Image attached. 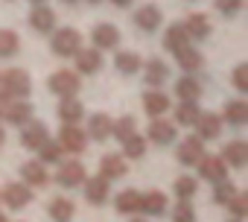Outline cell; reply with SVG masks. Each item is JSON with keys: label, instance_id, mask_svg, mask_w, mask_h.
Here are the masks:
<instances>
[{"label": "cell", "instance_id": "obj_7", "mask_svg": "<svg viewBox=\"0 0 248 222\" xmlns=\"http://www.w3.org/2000/svg\"><path fill=\"white\" fill-rule=\"evenodd\" d=\"M85 167L79 164V161H64L62 167H59V173H56V181L62 184V187H79V184H85Z\"/></svg>", "mask_w": 248, "mask_h": 222}, {"label": "cell", "instance_id": "obj_51", "mask_svg": "<svg viewBox=\"0 0 248 222\" xmlns=\"http://www.w3.org/2000/svg\"><path fill=\"white\" fill-rule=\"evenodd\" d=\"M88 3H102V0H88Z\"/></svg>", "mask_w": 248, "mask_h": 222}, {"label": "cell", "instance_id": "obj_52", "mask_svg": "<svg viewBox=\"0 0 248 222\" xmlns=\"http://www.w3.org/2000/svg\"><path fill=\"white\" fill-rule=\"evenodd\" d=\"M231 222H242V219H231Z\"/></svg>", "mask_w": 248, "mask_h": 222}, {"label": "cell", "instance_id": "obj_19", "mask_svg": "<svg viewBox=\"0 0 248 222\" xmlns=\"http://www.w3.org/2000/svg\"><path fill=\"white\" fill-rule=\"evenodd\" d=\"M21 141H24L27 149H35V152H38V149L47 143V126H44V123H27Z\"/></svg>", "mask_w": 248, "mask_h": 222}, {"label": "cell", "instance_id": "obj_9", "mask_svg": "<svg viewBox=\"0 0 248 222\" xmlns=\"http://www.w3.org/2000/svg\"><path fill=\"white\" fill-rule=\"evenodd\" d=\"M196 167H199V175L207 178V181H213V184L222 181V178L228 175V164H225L222 158H216V155H204Z\"/></svg>", "mask_w": 248, "mask_h": 222}, {"label": "cell", "instance_id": "obj_41", "mask_svg": "<svg viewBox=\"0 0 248 222\" xmlns=\"http://www.w3.org/2000/svg\"><path fill=\"white\" fill-rule=\"evenodd\" d=\"M172 222H196V210L190 202H178L172 210Z\"/></svg>", "mask_w": 248, "mask_h": 222}, {"label": "cell", "instance_id": "obj_21", "mask_svg": "<svg viewBox=\"0 0 248 222\" xmlns=\"http://www.w3.org/2000/svg\"><path fill=\"white\" fill-rule=\"evenodd\" d=\"M76 67H79V73H85V76L96 73V70L102 67L99 50H79V53H76Z\"/></svg>", "mask_w": 248, "mask_h": 222}, {"label": "cell", "instance_id": "obj_34", "mask_svg": "<svg viewBox=\"0 0 248 222\" xmlns=\"http://www.w3.org/2000/svg\"><path fill=\"white\" fill-rule=\"evenodd\" d=\"M199 114H202V111H199L196 102H181V105L175 108V120H178L181 126H193V123L199 120Z\"/></svg>", "mask_w": 248, "mask_h": 222}, {"label": "cell", "instance_id": "obj_35", "mask_svg": "<svg viewBox=\"0 0 248 222\" xmlns=\"http://www.w3.org/2000/svg\"><path fill=\"white\" fill-rule=\"evenodd\" d=\"M111 135L117 141H129L132 135H138L135 132V117H120V120H114L111 123Z\"/></svg>", "mask_w": 248, "mask_h": 222}, {"label": "cell", "instance_id": "obj_8", "mask_svg": "<svg viewBox=\"0 0 248 222\" xmlns=\"http://www.w3.org/2000/svg\"><path fill=\"white\" fill-rule=\"evenodd\" d=\"M91 38H93V50H114L120 44V30L114 24H99L93 27Z\"/></svg>", "mask_w": 248, "mask_h": 222}, {"label": "cell", "instance_id": "obj_40", "mask_svg": "<svg viewBox=\"0 0 248 222\" xmlns=\"http://www.w3.org/2000/svg\"><path fill=\"white\" fill-rule=\"evenodd\" d=\"M38 155H41V161H47V164L62 161V146H59V141H47V143L38 149Z\"/></svg>", "mask_w": 248, "mask_h": 222}, {"label": "cell", "instance_id": "obj_2", "mask_svg": "<svg viewBox=\"0 0 248 222\" xmlns=\"http://www.w3.org/2000/svg\"><path fill=\"white\" fill-rule=\"evenodd\" d=\"M50 47H53L56 56H76V53L82 50V35H79L73 27H62V30H56Z\"/></svg>", "mask_w": 248, "mask_h": 222}, {"label": "cell", "instance_id": "obj_6", "mask_svg": "<svg viewBox=\"0 0 248 222\" xmlns=\"http://www.w3.org/2000/svg\"><path fill=\"white\" fill-rule=\"evenodd\" d=\"M202 158H204V141H199L196 135L178 143V161H181L184 167H196Z\"/></svg>", "mask_w": 248, "mask_h": 222}, {"label": "cell", "instance_id": "obj_24", "mask_svg": "<svg viewBox=\"0 0 248 222\" xmlns=\"http://www.w3.org/2000/svg\"><path fill=\"white\" fill-rule=\"evenodd\" d=\"M225 120L231 126H245L248 123V102H242V99L225 102Z\"/></svg>", "mask_w": 248, "mask_h": 222}, {"label": "cell", "instance_id": "obj_53", "mask_svg": "<svg viewBox=\"0 0 248 222\" xmlns=\"http://www.w3.org/2000/svg\"><path fill=\"white\" fill-rule=\"evenodd\" d=\"M132 222H143V219H132Z\"/></svg>", "mask_w": 248, "mask_h": 222}, {"label": "cell", "instance_id": "obj_25", "mask_svg": "<svg viewBox=\"0 0 248 222\" xmlns=\"http://www.w3.org/2000/svg\"><path fill=\"white\" fill-rule=\"evenodd\" d=\"M143 108H146V114H149L152 120H158L164 111L170 108V99H167L161 91H149V94L143 96Z\"/></svg>", "mask_w": 248, "mask_h": 222}, {"label": "cell", "instance_id": "obj_37", "mask_svg": "<svg viewBox=\"0 0 248 222\" xmlns=\"http://www.w3.org/2000/svg\"><path fill=\"white\" fill-rule=\"evenodd\" d=\"M21 47L18 35L12 30H0V59H6V56H15V50Z\"/></svg>", "mask_w": 248, "mask_h": 222}, {"label": "cell", "instance_id": "obj_23", "mask_svg": "<svg viewBox=\"0 0 248 222\" xmlns=\"http://www.w3.org/2000/svg\"><path fill=\"white\" fill-rule=\"evenodd\" d=\"M140 210L149 213V216H161L167 210V196L161 190H152V193H143L140 196Z\"/></svg>", "mask_w": 248, "mask_h": 222}, {"label": "cell", "instance_id": "obj_38", "mask_svg": "<svg viewBox=\"0 0 248 222\" xmlns=\"http://www.w3.org/2000/svg\"><path fill=\"white\" fill-rule=\"evenodd\" d=\"M233 196H236V187H233L228 178L216 181V187H213V202H219V205H228Z\"/></svg>", "mask_w": 248, "mask_h": 222}, {"label": "cell", "instance_id": "obj_49", "mask_svg": "<svg viewBox=\"0 0 248 222\" xmlns=\"http://www.w3.org/2000/svg\"><path fill=\"white\" fill-rule=\"evenodd\" d=\"M0 222H9V219H6V216H3V213H0Z\"/></svg>", "mask_w": 248, "mask_h": 222}, {"label": "cell", "instance_id": "obj_39", "mask_svg": "<svg viewBox=\"0 0 248 222\" xmlns=\"http://www.w3.org/2000/svg\"><path fill=\"white\" fill-rule=\"evenodd\" d=\"M123 152H126V158H140L146 152V141L140 135H132L129 141H123Z\"/></svg>", "mask_w": 248, "mask_h": 222}, {"label": "cell", "instance_id": "obj_29", "mask_svg": "<svg viewBox=\"0 0 248 222\" xmlns=\"http://www.w3.org/2000/svg\"><path fill=\"white\" fill-rule=\"evenodd\" d=\"M114 67H117L123 76H132V73L140 70V56H138V53H117Z\"/></svg>", "mask_w": 248, "mask_h": 222}, {"label": "cell", "instance_id": "obj_4", "mask_svg": "<svg viewBox=\"0 0 248 222\" xmlns=\"http://www.w3.org/2000/svg\"><path fill=\"white\" fill-rule=\"evenodd\" d=\"M85 143H88L85 129H79V126H73V123H64V129L59 132V146H62V152L79 155V152L85 149Z\"/></svg>", "mask_w": 248, "mask_h": 222}, {"label": "cell", "instance_id": "obj_28", "mask_svg": "<svg viewBox=\"0 0 248 222\" xmlns=\"http://www.w3.org/2000/svg\"><path fill=\"white\" fill-rule=\"evenodd\" d=\"M82 114H85V108H82V102H76V99H62V105H59V120L62 123H79L82 120Z\"/></svg>", "mask_w": 248, "mask_h": 222}, {"label": "cell", "instance_id": "obj_42", "mask_svg": "<svg viewBox=\"0 0 248 222\" xmlns=\"http://www.w3.org/2000/svg\"><path fill=\"white\" fill-rule=\"evenodd\" d=\"M228 207H231L233 219H242V216L248 213V196H245V193H236V196L228 202Z\"/></svg>", "mask_w": 248, "mask_h": 222}, {"label": "cell", "instance_id": "obj_13", "mask_svg": "<svg viewBox=\"0 0 248 222\" xmlns=\"http://www.w3.org/2000/svg\"><path fill=\"white\" fill-rule=\"evenodd\" d=\"M30 27L38 30V32H53V30H56V12L47 9L44 3L35 6V9L30 12Z\"/></svg>", "mask_w": 248, "mask_h": 222}, {"label": "cell", "instance_id": "obj_45", "mask_svg": "<svg viewBox=\"0 0 248 222\" xmlns=\"http://www.w3.org/2000/svg\"><path fill=\"white\" fill-rule=\"evenodd\" d=\"M114 6H120V9H126V6H132V0H111Z\"/></svg>", "mask_w": 248, "mask_h": 222}, {"label": "cell", "instance_id": "obj_11", "mask_svg": "<svg viewBox=\"0 0 248 222\" xmlns=\"http://www.w3.org/2000/svg\"><path fill=\"white\" fill-rule=\"evenodd\" d=\"M196 126V138L199 141H213L222 129V117L219 114H199V120L193 123Z\"/></svg>", "mask_w": 248, "mask_h": 222}, {"label": "cell", "instance_id": "obj_30", "mask_svg": "<svg viewBox=\"0 0 248 222\" xmlns=\"http://www.w3.org/2000/svg\"><path fill=\"white\" fill-rule=\"evenodd\" d=\"M167 76H170V67H167L161 59H152V62L146 64V82H149L152 88L164 85V82H167Z\"/></svg>", "mask_w": 248, "mask_h": 222}, {"label": "cell", "instance_id": "obj_12", "mask_svg": "<svg viewBox=\"0 0 248 222\" xmlns=\"http://www.w3.org/2000/svg\"><path fill=\"white\" fill-rule=\"evenodd\" d=\"M99 175L105 181H114V178H123L126 175V158L123 155H105L99 161Z\"/></svg>", "mask_w": 248, "mask_h": 222}, {"label": "cell", "instance_id": "obj_5", "mask_svg": "<svg viewBox=\"0 0 248 222\" xmlns=\"http://www.w3.org/2000/svg\"><path fill=\"white\" fill-rule=\"evenodd\" d=\"M0 199H3L12 210H21V207H27L30 205V199H32V190L27 187V184H6L3 190H0Z\"/></svg>", "mask_w": 248, "mask_h": 222}, {"label": "cell", "instance_id": "obj_44", "mask_svg": "<svg viewBox=\"0 0 248 222\" xmlns=\"http://www.w3.org/2000/svg\"><path fill=\"white\" fill-rule=\"evenodd\" d=\"M216 9L222 15H236L242 9V0H216Z\"/></svg>", "mask_w": 248, "mask_h": 222}, {"label": "cell", "instance_id": "obj_48", "mask_svg": "<svg viewBox=\"0 0 248 222\" xmlns=\"http://www.w3.org/2000/svg\"><path fill=\"white\" fill-rule=\"evenodd\" d=\"M32 3H35V6H41V3H44V0H32Z\"/></svg>", "mask_w": 248, "mask_h": 222}, {"label": "cell", "instance_id": "obj_20", "mask_svg": "<svg viewBox=\"0 0 248 222\" xmlns=\"http://www.w3.org/2000/svg\"><path fill=\"white\" fill-rule=\"evenodd\" d=\"M164 47H167L170 53H178V50L190 47V38H187V32H184V27H181V24H170V27H167Z\"/></svg>", "mask_w": 248, "mask_h": 222}, {"label": "cell", "instance_id": "obj_10", "mask_svg": "<svg viewBox=\"0 0 248 222\" xmlns=\"http://www.w3.org/2000/svg\"><path fill=\"white\" fill-rule=\"evenodd\" d=\"M32 117V105L27 99H15V102H6V111H3V120L15 123V126H27Z\"/></svg>", "mask_w": 248, "mask_h": 222}, {"label": "cell", "instance_id": "obj_32", "mask_svg": "<svg viewBox=\"0 0 248 222\" xmlns=\"http://www.w3.org/2000/svg\"><path fill=\"white\" fill-rule=\"evenodd\" d=\"M73 202L70 199H53L50 202V216L56 219V222H70L73 219Z\"/></svg>", "mask_w": 248, "mask_h": 222}, {"label": "cell", "instance_id": "obj_27", "mask_svg": "<svg viewBox=\"0 0 248 222\" xmlns=\"http://www.w3.org/2000/svg\"><path fill=\"white\" fill-rule=\"evenodd\" d=\"M111 117L108 114H93L91 120H88V135L93 138V141H105L108 135H111Z\"/></svg>", "mask_w": 248, "mask_h": 222}, {"label": "cell", "instance_id": "obj_14", "mask_svg": "<svg viewBox=\"0 0 248 222\" xmlns=\"http://www.w3.org/2000/svg\"><path fill=\"white\" fill-rule=\"evenodd\" d=\"M222 152H225L222 161L231 164V167H236V170H242V167L248 164V143H245V141H231Z\"/></svg>", "mask_w": 248, "mask_h": 222}, {"label": "cell", "instance_id": "obj_3", "mask_svg": "<svg viewBox=\"0 0 248 222\" xmlns=\"http://www.w3.org/2000/svg\"><path fill=\"white\" fill-rule=\"evenodd\" d=\"M79 88H82V82H79V76L73 70H56L50 76V91L59 94L62 99H73L79 94Z\"/></svg>", "mask_w": 248, "mask_h": 222}, {"label": "cell", "instance_id": "obj_50", "mask_svg": "<svg viewBox=\"0 0 248 222\" xmlns=\"http://www.w3.org/2000/svg\"><path fill=\"white\" fill-rule=\"evenodd\" d=\"M62 3H76V0H62Z\"/></svg>", "mask_w": 248, "mask_h": 222}, {"label": "cell", "instance_id": "obj_47", "mask_svg": "<svg viewBox=\"0 0 248 222\" xmlns=\"http://www.w3.org/2000/svg\"><path fill=\"white\" fill-rule=\"evenodd\" d=\"M3 141H6V132H3V129H0V146H3Z\"/></svg>", "mask_w": 248, "mask_h": 222}, {"label": "cell", "instance_id": "obj_26", "mask_svg": "<svg viewBox=\"0 0 248 222\" xmlns=\"http://www.w3.org/2000/svg\"><path fill=\"white\" fill-rule=\"evenodd\" d=\"M181 27H184V32H187V38H196V41H202V38L210 35V21H207L204 15H190L187 24H181Z\"/></svg>", "mask_w": 248, "mask_h": 222}, {"label": "cell", "instance_id": "obj_43", "mask_svg": "<svg viewBox=\"0 0 248 222\" xmlns=\"http://www.w3.org/2000/svg\"><path fill=\"white\" fill-rule=\"evenodd\" d=\"M233 88L236 91H248V64H239L233 70Z\"/></svg>", "mask_w": 248, "mask_h": 222}, {"label": "cell", "instance_id": "obj_33", "mask_svg": "<svg viewBox=\"0 0 248 222\" xmlns=\"http://www.w3.org/2000/svg\"><path fill=\"white\" fill-rule=\"evenodd\" d=\"M175 56H178V64H181L187 73H196V70L202 67V53L193 50V47H184V50H178Z\"/></svg>", "mask_w": 248, "mask_h": 222}, {"label": "cell", "instance_id": "obj_16", "mask_svg": "<svg viewBox=\"0 0 248 222\" xmlns=\"http://www.w3.org/2000/svg\"><path fill=\"white\" fill-rule=\"evenodd\" d=\"M21 175H24V184H27V187H44V184L50 181L41 161H27V164L21 167Z\"/></svg>", "mask_w": 248, "mask_h": 222}, {"label": "cell", "instance_id": "obj_36", "mask_svg": "<svg viewBox=\"0 0 248 222\" xmlns=\"http://www.w3.org/2000/svg\"><path fill=\"white\" fill-rule=\"evenodd\" d=\"M196 190H199V184H196V178H190V175H181V178L175 181V196H178V202H190V199L196 196Z\"/></svg>", "mask_w": 248, "mask_h": 222}, {"label": "cell", "instance_id": "obj_15", "mask_svg": "<svg viewBox=\"0 0 248 222\" xmlns=\"http://www.w3.org/2000/svg\"><path fill=\"white\" fill-rule=\"evenodd\" d=\"M175 96H178L181 102H196V99L202 96V82H199L196 76H181V79L175 82Z\"/></svg>", "mask_w": 248, "mask_h": 222}, {"label": "cell", "instance_id": "obj_1", "mask_svg": "<svg viewBox=\"0 0 248 222\" xmlns=\"http://www.w3.org/2000/svg\"><path fill=\"white\" fill-rule=\"evenodd\" d=\"M30 91H32V82L27 70L12 67L6 73H0V96L3 99H27Z\"/></svg>", "mask_w": 248, "mask_h": 222}, {"label": "cell", "instance_id": "obj_17", "mask_svg": "<svg viewBox=\"0 0 248 222\" xmlns=\"http://www.w3.org/2000/svg\"><path fill=\"white\" fill-rule=\"evenodd\" d=\"M135 24L143 30V32H155L161 27V9L158 6H140L135 12Z\"/></svg>", "mask_w": 248, "mask_h": 222}, {"label": "cell", "instance_id": "obj_18", "mask_svg": "<svg viewBox=\"0 0 248 222\" xmlns=\"http://www.w3.org/2000/svg\"><path fill=\"white\" fill-rule=\"evenodd\" d=\"M149 141L158 143V146H167L175 141V126L167 123V120H152L149 123Z\"/></svg>", "mask_w": 248, "mask_h": 222}, {"label": "cell", "instance_id": "obj_31", "mask_svg": "<svg viewBox=\"0 0 248 222\" xmlns=\"http://www.w3.org/2000/svg\"><path fill=\"white\" fill-rule=\"evenodd\" d=\"M140 196L143 193H138V190H123L117 196V210L120 213H135V210H140Z\"/></svg>", "mask_w": 248, "mask_h": 222}, {"label": "cell", "instance_id": "obj_22", "mask_svg": "<svg viewBox=\"0 0 248 222\" xmlns=\"http://www.w3.org/2000/svg\"><path fill=\"white\" fill-rule=\"evenodd\" d=\"M85 199H88L91 205H102V202L108 199V181H105L102 175L88 178V181H85Z\"/></svg>", "mask_w": 248, "mask_h": 222}, {"label": "cell", "instance_id": "obj_46", "mask_svg": "<svg viewBox=\"0 0 248 222\" xmlns=\"http://www.w3.org/2000/svg\"><path fill=\"white\" fill-rule=\"evenodd\" d=\"M6 102H9V99H3V96H0V117H3V111H6Z\"/></svg>", "mask_w": 248, "mask_h": 222}]
</instances>
